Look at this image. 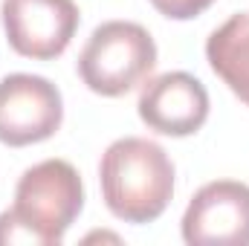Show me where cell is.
I'll return each instance as SVG.
<instances>
[{"label": "cell", "mask_w": 249, "mask_h": 246, "mask_svg": "<svg viewBox=\"0 0 249 246\" xmlns=\"http://www.w3.org/2000/svg\"><path fill=\"white\" fill-rule=\"evenodd\" d=\"M84 209V183L67 159H44L23 171L15 206L0 214V246H58Z\"/></svg>", "instance_id": "obj_1"}, {"label": "cell", "mask_w": 249, "mask_h": 246, "mask_svg": "<svg viewBox=\"0 0 249 246\" xmlns=\"http://www.w3.org/2000/svg\"><path fill=\"white\" fill-rule=\"evenodd\" d=\"M64 119L61 93L44 75L15 72L0 78V142L23 148L50 139Z\"/></svg>", "instance_id": "obj_4"}, {"label": "cell", "mask_w": 249, "mask_h": 246, "mask_svg": "<svg viewBox=\"0 0 249 246\" xmlns=\"http://www.w3.org/2000/svg\"><path fill=\"white\" fill-rule=\"evenodd\" d=\"M183 241L191 246H249V185L206 183L183 214Z\"/></svg>", "instance_id": "obj_6"}, {"label": "cell", "mask_w": 249, "mask_h": 246, "mask_svg": "<svg viewBox=\"0 0 249 246\" xmlns=\"http://www.w3.org/2000/svg\"><path fill=\"white\" fill-rule=\"evenodd\" d=\"M157 67V44L151 32L133 20H107L93 29L81 55V81L107 99L139 87Z\"/></svg>", "instance_id": "obj_3"}, {"label": "cell", "mask_w": 249, "mask_h": 246, "mask_svg": "<svg viewBox=\"0 0 249 246\" xmlns=\"http://www.w3.org/2000/svg\"><path fill=\"white\" fill-rule=\"evenodd\" d=\"M212 3L214 0H151V6L171 20H191V18L203 15Z\"/></svg>", "instance_id": "obj_9"}, {"label": "cell", "mask_w": 249, "mask_h": 246, "mask_svg": "<svg viewBox=\"0 0 249 246\" xmlns=\"http://www.w3.org/2000/svg\"><path fill=\"white\" fill-rule=\"evenodd\" d=\"M206 58L214 75L249 107V12L232 15L209 35Z\"/></svg>", "instance_id": "obj_8"}, {"label": "cell", "mask_w": 249, "mask_h": 246, "mask_svg": "<svg viewBox=\"0 0 249 246\" xmlns=\"http://www.w3.org/2000/svg\"><path fill=\"white\" fill-rule=\"evenodd\" d=\"M99 183L105 206L119 220L151 223L174 197V165L157 142L124 136L102 154Z\"/></svg>", "instance_id": "obj_2"}, {"label": "cell", "mask_w": 249, "mask_h": 246, "mask_svg": "<svg viewBox=\"0 0 249 246\" xmlns=\"http://www.w3.org/2000/svg\"><path fill=\"white\" fill-rule=\"evenodd\" d=\"M139 119L165 136H191L209 119V93L191 72H165L139 93Z\"/></svg>", "instance_id": "obj_7"}, {"label": "cell", "mask_w": 249, "mask_h": 246, "mask_svg": "<svg viewBox=\"0 0 249 246\" xmlns=\"http://www.w3.org/2000/svg\"><path fill=\"white\" fill-rule=\"evenodd\" d=\"M0 18L9 47L35 61L58 58L81 20L72 0H3Z\"/></svg>", "instance_id": "obj_5"}]
</instances>
